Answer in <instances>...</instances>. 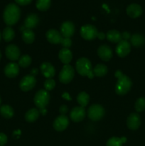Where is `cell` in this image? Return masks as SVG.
Listing matches in <instances>:
<instances>
[{"label": "cell", "mask_w": 145, "mask_h": 146, "mask_svg": "<svg viewBox=\"0 0 145 146\" xmlns=\"http://www.w3.org/2000/svg\"><path fill=\"white\" fill-rule=\"evenodd\" d=\"M122 39L123 40L127 41L128 39H129V38H131V36H130V34H129V32H127V31H125V32H123L122 34Z\"/></svg>", "instance_id": "cell-39"}, {"label": "cell", "mask_w": 145, "mask_h": 146, "mask_svg": "<svg viewBox=\"0 0 145 146\" xmlns=\"http://www.w3.org/2000/svg\"><path fill=\"white\" fill-rule=\"evenodd\" d=\"M69 124V120L65 115L57 117L53 122V128L57 131H63L67 128Z\"/></svg>", "instance_id": "cell-11"}, {"label": "cell", "mask_w": 145, "mask_h": 146, "mask_svg": "<svg viewBox=\"0 0 145 146\" xmlns=\"http://www.w3.org/2000/svg\"><path fill=\"white\" fill-rule=\"evenodd\" d=\"M31 58L28 55H24L20 57L18 60V65L21 66L22 68H26L29 66L30 64H31Z\"/></svg>", "instance_id": "cell-32"}, {"label": "cell", "mask_w": 145, "mask_h": 146, "mask_svg": "<svg viewBox=\"0 0 145 146\" xmlns=\"http://www.w3.org/2000/svg\"><path fill=\"white\" fill-rule=\"evenodd\" d=\"M61 44L63 48H68L71 46V45H72V41H71V39L70 38H65V37H63V39L62 41H61Z\"/></svg>", "instance_id": "cell-35"}, {"label": "cell", "mask_w": 145, "mask_h": 146, "mask_svg": "<svg viewBox=\"0 0 145 146\" xmlns=\"http://www.w3.org/2000/svg\"><path fill=\"white\" fill-rule=\"evenodd\" d=\"M131 50V45L128 41L122 39L119 41L116 46V53L119 57L124 58L129 54Z\"/></svg>", "instance_id": "cell-9"}, {"label": "cell", "mask_w": 145, "mask_h": 146, "mask_svg": "<svg viewBox=\"0 0 145 146\" xmlns=\"http://www.w3.org/2000/svg\"><path fill=\"white\" fill-rule=\"evenodd\" d=\"M18 73H19V67L16 63H9L4 68V74L8 78H14L18 76Z\"/></svg>", "instance_id": "cell-17"}, {"label": "cell", "mask_w": 145, "mask_h": 146, "mask_svg": "<svg viewBox=\"0 0 145 146\" xmlns=\"http://www.w3.org/2000/svg\"><path fill=\"white\" fill-rule=\"evenodd\" d=\"M46 38L50 43L53 44H59L63 39V36L57 30L50 29L46 32Z\"/></svg>", "instance_id": "cell-16"}, {"label": "cell", "mask_w": 145, "mask_h": 146, "mask_svg": "<svg viewBox=\"0 0 145 146\" xmlns=\"http://www.w3.org/2000/svg\"><path fill=\"white\" fill-rule=\"evenodd\" d=\"M55 86V82L52 78H47L44 82V87L47 91H51Z\"/></svg>", "instance_id": "cell-34"}, {"label": "cell", "mask_w": 145, "mask_h": 146, "mask_svg": "<svg viewBox=\"0 0 145 146\" xmlns=\"http://www.w3.org/2000/svg\"><path fill=\"white\" fill-rule=\"evenodd\" d=\"M7 136L3 133H0V146H4L7 143Z\"/></svg>", "instance_id": "cell-36"}, {"label": "cell", "mask_w": 145, "mask_h": 146, "mask_svg": "<svg viewBox=\"0 0 145 146\" xmlns=\"http://www.w3.org/2000/svg\"><path fill=\"white\" fill-rule=\"evenodd\" d=\"M0 113L4 118L9 119L14 115V110L10 106L4 105L0 107Z\"/></svg>", "instance_id": "cell-26"}, {"label": "cell", "mask_w": 145, "mask_h": 146, "mask_svg": "<svg viewBox=\"0 0 145 146\" xmlns=\"http://www.w3.org/2000/svg\"><path fill=\"white\" fill-rule=\"evenodd\" d=\"M90 101V96L87 93L80 92L77 96V101L81 107H85L88 106Z\"/></svg>", "instance_id": "cell-30"}, {"label": "cell", "mask_w": 145, "mask_h": 146, "mask_svg": "<svg viewBox=\"0 0 145 146\" xmlns=\"http://www.w3.org/2000/svg\"><path fill=\"white\" fill-rule=\"evenodd\" d=\"M135 110L137 112H142L145 110V98L141 97L136 100L134 105Z\"/></svg>", "instance_id": "cell-33"}, {"label": "cell", "mask_w": 145, "mask_h": 146, "mask_svg": "<svg viewBox=\"0 0 145 146\" xmlns=\"http://www.w3.org/2000/svg\"><path fill=\"white\" fill-rule=\"evenodd\" d=\"M51 0H37L36 8L41 11H45L48 10L51 7Z\"/></svg>", "instance_id": "cell-31"}, {"label": "cell", "mask_w": 145, "mask_h": 146, "mask_svg": "<svg viewBox=\"0 0 145 146\" xmlns=\"http://www.w3.org/2000/svg\"><path fill=\"white\" fill-rule=\"evenodd\" d=\"M21 16L20 8L16 4H9L5 7L3 18L6 24L8 26L14 25L18 22Z\"/></svg>", "instance_id": "cell-2"}, {"label": "cell", "mask_w": 145, "mask_h": 146, "mask_svg": "<svg viewBox=\"0 0 145 146\" xmlns=\"http://www.w3.org/2000/svg\"><path fill=\"white\" fill-rule=\"evenodd\" d=\"M39 111V113H41V115H46V113H47V110L45 109V108L39 109V111Z\"/></svg>", "instance_id": "cell-43"}, {"label": "cell", "mask_w": 145, "mask_h": 146, "mask_svg": "<svg viewBox=\"0 0 145 146\" xmlns=\"http://www.w3.org/2000/svg\"><path fill=\"white\" fill-rule=\"evenodd\" d=\"M107 39L112 43H119L122 40V34L117 30H110L107 33Z\"/></svg>", "instance_id": "cell-22"}, {"label": "cell", "mask_w": 145, "mask_h": 146, "mask_svg": "<svg viewBox=\"0 0 145 146\" xmlns=\"http://www.w3.org/2000/svg\"><path fill=\"white\" fill-rule=\"evenodd\" d=\"M39 111L36 108H31L28 110L25 114V119L28 122L32 123L36 121L39 116Z\"/></svg>", "instance_id": "cell-25"}, {"label": "cell", "mask_w": 145, "mask_h": 146, "mask_svg": "<svg viewBox=\"0 0 145 146\" xmlns=\"http://www.w3.org/2000/svg\"><path fill=\"white\" fill-rule=\"evenodd\" d=\"M85 116V111L83 107H75L70 113L71 119L74 122H80L84 119Z\"/></svg>", "instance_id": "cell-14"}, {"label": "cell", "mask_w": 145, "mask_h": 146, "mask_svg": "<svg viewBox=\"0 0 145 146\" xmlns=\"http://www.w3.org/2000/svg\"><path fill=\"white\" fill-rule=\"evenodd\" d=\"M61 35L65 38H71L75 33V25L71 21H65L61 27Z\"/></svg>", "instance_id": "cell-13"}, {"label": "cell", "mask_w": 145, "mask_h": 146, "mask_svg": "<svg viewBox=\"0 0 145 146\" xmlns=\"http://www.w3.org/2000/svg\"><path fill=\"white\" fill-rule=\"evenodd\" d=\"M37 74H38V69L36 68H33L31 71V75L33 76H35Z\"/></svg>", "instance_id": "cell-42"}, {"label": "cell", "mask_w": 145, "mask_h": 146, "mask_svg": "<svg viewBox=\"0 0 145 146\" xmlns=\"http://www.w3.org/2000/svg\"><path fill=\"white\" fill-rule=\"evenodd\" d=\"M6 56L11 61H16L20 57V50L18 46L14 44H10L7 46L5 51Z\"/></svg>", "instance_id": "cell-12"}, {"label": "cell", "mask_w": 145, "mask_h": 146, "mask_svg": "<svg viewBox=\"0 0 145 146\" xmlns=\"http://www.w3.org/2000/svg\"><path fill=\"white\" fill-rule=\"evenodd\" d=\"M127 141L125 137L117 138V137H112L110 138L107 142L106 146H122V144Z\"/></svg>", "instance_id": "cell-29"}, {"label": "cell", "mask_w": 145, "mask_h": 146, "mask_svg": "<svg viewBox=\"0 0 145 146\" xmlns=\"http://www.w3.org/2000/svg\"><path fill=\"white\" fill-rule=\"evenodd\" d=\"M60 60L61 62L63 63L65 65L68 64L71 61L72 58V54L71 52V50L68 48H63L59 51V54H58Z\"/></svg>", "instance_id": "cell-21"}, {"label": "cell", "mask_w": 145, "mask_h": 146, "mask_svg": "<svg viewBox=\"0 0 145 146\" xmlns=\"http://www.w3.org/2000/svg\"><path fill=\"white\" fill-rule=\"evenodd\" d=\"M60 113H61V115H65L67 112H68V107L65 105H63L60 107L59 109Z\"/></svg>", "instance_id": "cell-38"}, {"label": "cell", "mask_w": 145, "mask_h": 146, "mask_svg": "<svg viewBox=\"0 0 145 146\" xmlns=\"http://www.w3.org/2000/svg\"><path fill=\"white\" fill-rule=\"evenodd\" d=\"M115 77L117 78L116 86H115V92L119 96H124L130 91L132 86V82L130 78L119 70L116 71L115 74Z\"/></svg>", "instance_id": "cell-1"}, {"label": "cell", "mask_w": 145, "mask_h": 146, "mask_svg": "<svg viewBox=\"0 0 145 146\" xmlns=\"http://www.w3.org/2000/svg\"><path fill=\"white\" fill-rule=\"evenodd\" d=\"M75 75V71L73 68L69 64H66L63 67L59 74V80L64 84H69Z\"/></svg>", "instance_id": "cell-7"}, {"label": "cell", "mask_w": 145, "mask_h": 146, "mask_svg": "<svg viewBox=\"0 0 145 146\" xmlns=\"http://www.w3.org/2000/svg\"><path fill=\"white\" fill-rule=\"evenodd\" d=\"M16 2L21 6H26L31 4L32 0H15Z\"/></svg>", "instance_id": "cell-37"}, {"label": "cell", "mask_w": 145, "mask_h": 146, "mask_svg": "<svg viewBox=\"0 0 145 146\" xmlns=\"http://www.w3.org/2000/svg\"><path fill=\"white\" fill-rule=\"evenodd\" d=\"M76 70L80 75L82 76H88L90 79L95 76L92 71V64L86 58H80L77 61Z\"/></svg>", "instance_id": "cell-3"}, {"label": "cell", "mask_w": 145, "mask_h": 146, "mask_svg": "<svg viewBox=\"0 0 145 146\" xmlns=\"http://www.w3.org/2000/svg\"><path fill=\"white\" fill-rule=\"evenodd\" d=\"M127 125L130 130H137L141 125V118L139 114L135 113H131L127 120Z\"/></svg>", "instance_id": "cell-10"}, {"label": "cell", "mask_w": 145, "mask_h": 146, "mask_svg": "<svg viewBox=\"0 0 145 146\" xmlns=\"http://www.w3.org/2000/svg\"><path fill=\"white\" fill-rule=\"evenodd\" d=\"M41 74L47 78H52L55 76V68L49 62H44L40 66Z\"/></svg>", "instance_id": "cell-18"}, {"label": "cell", "mask_w": 145, "mask_h": 146, "mask_svg": "<svg viewBox=\"0 0 145 146\" xmlns=\"http://www.w3.org/2000/svg\"><path fill=\"white\" fill-rule=\"evenodd\" d=\"M22 38L23 41L26 44H31L34 42L35 39V34L32 29H25L23 30L22 32Z\"/></svg>", "instance_id": "cell-24"}, {"label": "cell", "mask_w": 145, "mask_h": 146, "mask_svg": "<svg viewBox=\"0 0 145 146\" xmlns=\"http://www.w3.org/2000/svg\"><path fill=\"white\" fill-rule=\"evenodd\" d=\"M63 98H65V99H67V100H68V101H71V97H70V96H69V94H68V93H64L63 94Z\"/></svg>", "instance_id": "cell-41"}, {"label": "cell", "mask_w": 145, "mask_h": 146, "mask_svg": "<svg viewBox=\"0 0 145 146\" xmlns=\"http://www.w3.org/2000/svg\"><path fill=\"white\" fill-rule=\"evenodd\" d=\"M50 100V95L46 90H40L34 96V104L38 109L45 108L48 104Z\"/></svg>", "instance_id": "cell-4"}, {"label": "cell", "mask_w": 145, "mask_h": 146, "mask_svg": "<svg viewBox=\"0 0 145 146\" xmlns=\"http://www.w3.org/2000/svg\"><path fill=\"white\" fill-rule=\"evenodd\" d=\"M105 36H105V34H104L103 32H98V38H99V39H100V40H103L104 38H105Z\"/></svg>", "instance_id": "cell-40"}, {"label": "cell", "mask_w": 145, "mask_h": 146, "mask_svg": "<svg viewBox=\"0 0 145 146\" xmlns=\"http://www.w3.org/2000/svg\"><path fill=\"white\" fill-rule=\"evenodd\" d=\"M1 98H0V105H1Z\"/></svg>", "instance_id": "cell-45"}, {"label": "cell", "mask_w": 145, "mask_h": 146, "mask_svg": "<svg viewBox=\"0 0 145 146\" xmlns=\"http://www.w3.org/2000/svg\"><path fill=\"white\" fill-rule=\"evenodd\" d=\"M1 34H0V40H1Z\"/></svg>", "instance_id": "cell-46"}, {"label": "cell", "mask_w": 145, "mask_h": 146, "mask_svg": "<svg viewBox=\"0 0 145 146\" xmlns=\"http://www.w3.org/2000/svg\"><path fill=\"white\" fill-rule=\"evenodd\" d=\"M98 54L102 61H108L112 58V51L109 46L104 44L98 48Z\"/></svg>", "instance_id": "cell-15"}, {"label": "cell", "mask_w": 145, "mask_h": 146, "mask_svg": "<svg viewBox=\"0 0 145 146\" xmlns=\"http://www.w3.org/2000/svg\"><path fill=\"white\" fill-rule=\"evenodd\" d=\"M80 35L84 39L87 41H92L98 36V31L96 27L91 24L82 26L80 29Z\"/></svg>", "instance_id": "cell-6"}, {"label": "cell", "mask_w": 145, "mask_h": 146, "mask_svg": "<svg viewBox=\"0 0 145 146\" xmlns=\"http://www.w3.org/2000/svg\"><path fill=\"white\" fill-rule=\"evenodd\" d=\"M1 51H0V59H1Z\"/></svg>", "instance_id": "cell-44"}, {"label": "cell", "mask_w": 145, "mask_h": 146, "mask_svg": "<svg viewBox=\"0 0 145 146\" xmlns=\"http://www.w3.org/2000/svg\"><path fill=\"white\" fill-rule=\"evenodd\" d=\"M131 44L134 47H140L145 44V38L142 35L135 34L130 38Z\"/></svg>", "instance_id": "cell-23"}, {"label": "cell", "mask_w": 145, "mask_h": 146, "mask_svg": "<svg viewBox=\"0 0 145 146\" xmlns=\"http://www.w3.org/2000/svg\"><path fill=\"white\" fill-rule=\"evenodd\" d=\"M105 109L99 104H93L88 111V118L93 121H98L102 119L105 115Z\"/></svg>", "instance_id": "cell-5"}, {"label": "cell", "mask_w": 145, "mask_h": 146, "mask_svg": "<svg viewBox=\"0 0 145 146\" xmlns=\"http://www.w3.org/2000/svg\"><path fill=\"white\" fill-rule=\"evenodd\" d=\"M127 14L131 18H137L142 14V9L140 5L137 4H132L127 8Z\"/></svg>", "instance_id": "cell-19"}, {"label": "cell", "mask_w": 145, "mask_h": 146, "mask_svg": "<svg viewBox=\"0 0 145 146\" xmlns=\"http://www.w3.org/2000/svg\"><path fill=\"white\" fill-rule=\"evenodd\" d=\"M14 36H15V33L11 27H7L4 29L2 33V37L4 41L7 42H9L14 39Z\"/></svg>", "instance_id": "cell-28"}, {"label": "cell", "mask_w": 145, "mask_h": 146, "mask_svg": "<svg viewBox=\"0 0 145 146\" xmlns=\"http://www.w3.org/2000/svg\"><path fill=\"white\" fill-rule=\"evenodd\" d=\"M36 84V80L35 76H33L31 75H28L24 76L21 80L19 86L21 91L26 92V91H31L35 86Z\"/></svg>", "instance_id": "cell-8"}, {"label": "cell", "mask_w": 145, "mask_h": 146, "mask_svg": "<svg viewBox=\"0 0 145 146\" xmlns=\"http://www.w3.org/2000/svg\"><path fill=\"white\" fill-rule=\"evenodd\" d=\"M94 76L98 77L104 76L107 73V67L104 64H97L92 69Z\"/></svg>", "instance_id": "cell-27"}, {"label": "cell", "mask_w": 145, "mask_h": 146, "mask_svg": "<svg viewBox=\"0 0 145 146\" xmlns=\"http://www.w3.org/2000/svg\"><path fill=\"white\" fill-rule=\"evenodd\" d=\"M39 22V18L36 14H30L26 18L24 21V27L25 29H32L36 28Z\"/></svg>", "instance_id": "cell-20"}]
</instances>
